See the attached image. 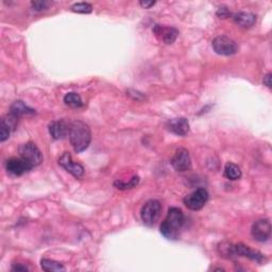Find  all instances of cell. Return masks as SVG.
<instances>
[{"instance_id": "1", "label": "cell", "mask_w": 272, "mask_h": 272, "mask_svg": "<svg viewBox=\"0 0 272 272\" xmlns=\"http://www.w3.org/2000/svg\"><path fill=\"white\" fill-rule=\"evenodd\" d=\"M184 214L178 207H170L165 220L161 224V233L167 239H178L183 226H184Z\"/></svg>"}, {"instance_id": "2", "label": "cell", "mask_w": 272, "mask_h": 272, "mask_svg": "<svg viewBox=\"0 0 272 272\" xmlns=\"http://www.w3.org/2000/svg\"><path fill=\"white\" fill-rule=\"evenodd\" d=\"M69 140L76 152H82L88 148L92 140L91 129L85 122L76 120L72 121L69 128Z\"/></svg>"}, {"instance_id": "3", "label": "cell", "mask_w": 272, "mask_h": 272, "mask_svg": "<svg viewBox=\"0 0 272 272\" xmlns=\"http://www.w3.org/2000/svg\"><path fill=\"white\" fill-rule=\"evenodd\" d=\"M19 158H22L31 168L42 164L43 154L34 142H26L18 149Z\"/></svg>"}, {"instance_id": "4", "label": "cell", "mask_w": 272, "mask_h": 272, "mask_svg": "<svg viewBox=\"0 0 272 272\" xmlns=\"http://www.w3.org/2000/svg\"><path fill=\"white\" fill-rule=\"evenodd\" d=\"M162 212V204L159 200H149L147 201L140 210L141 220L146 226L152 227L158 221Z\"/></svg>"}, {"instance_id": "5", "label": "cell", "mask_w": 272, "mask_h": 272, "mask_svg": "<svg viewBox=\"0 0 272 272\" xmlns=\"http://www.w3.org/2000/svg\"><path fill=\"white\" fill-rule=\"evenodd\" d=\"M208 201V193L206 189L198 188L195 192L186 196L183 202L190 210H199L204 207Z\"/></svg>"}, {"instance_id": "6", "label": "cell", "mask_w": 272, "mask_h": 272, "mask_svg": "<svg viewBox=\"0 0 272 272\" xmlns=\"http://www.w3.org/2000/svg\"><path fill=\"white\" fill-rule=\"evenodd\" d=\"M212 47L216 53L220 56H232L238 50V46L235 40L228 36H217L212 43Z\"/></svg>"}, {"instance_id": "7", "label": "cell", "mask_w": 272, "mask_h": 272, "mask_svg": "<svg viewBox=\"0 0 272 272\" xmlns=\"http://www.w3.org/2000/svg\"><path fill=\"white\" fill-rule=\"evenodd\" d=\"M251 235L253 239L260 242L267 241L271 236V222L269 219H260L253 223L251 228Z\"/></svg>"}, {"instance_id": "8", "label": "cell", "mask_w": 272, "mask_h": 272, "mask_svg": "<svg viewBox=\"0 0 272 272\" xmlns=\"http://www.w3.org/2000/svg\"><path fill=\"white\" fill-rule=\"evenodd\" d=\"M59 164L62 166L67 172H69L76 179L82 178L84 174V168L79 163L73 162L69 152H64L59 159Z\"/></svg>"}, {"instance_id": "9", "label": "cell", "mask_w": 272, "mask_h": 272, "mask_svg": "<svg viewBox=\"0 0 272 272\" xmlns=\"http://www.w3.org/2000/svg\"><path fill=\"white\" fill-rule=\"evenodd\" d=\"M171 165L176 171L184 172L192 168V160H190L189 152L185 148H179L175 151L171 159Z\"/></svg>"}, {"instance_id": "10", "label": "cell", "mask_w": 272, "mask_h": 272, "mask_svg": "<svg viewBox=\"0 0 272 272\" xmlns=\"http://www.w3.org/2000/svg\"><path fill=\"white\" fill-rule=\"evenodd\" d=\"M154 35L164 44H172L179 35V30L173 27H167L162 25H155L153 28Z\"/></svg>"}, {"instance_id": "11", "label": "cell", "mask_w": 272, "mask_h": 272, "mask_svg": "<svg viewBox=\"0 0 272 272\" xmlns=\"http://www.w3.org/2000/svg\"><path fill=\"white\" fill-rule=\"evenodd\" d=\"M234 252L235 256H242L247 257L251 261H254L256 263H263L265 261V256L257 250L251 249L250 247L246 246L243 243L234 244Z\"/></svg>"}, {"instance_id": "12", "label": "cell", "mask_w": 272, "mask_h": 272, "mask_svg": "<svg viewBox=\"0 0 272 272\" xmlns=\"http://www.w3.org/2000/svg\"><path fill=\"white\" fill-rule=\"evenodd\" d=\"M70 124H67L64 119L53 120L49 124V133L53 139H63L69 134Z\"/></svg>"}, {"instance_id": "13", "label": "cell", "mask_w": 272, "mask_h": 272, "mask_svg": "<svg viewBox=\"0 0 272 272\" xmlns=\"http://www.w3.org/2000/svg\"><path fill=\"white\" fill-rule=\"evenodd\" d=\"M8 172L13 175H23L32 169L22 158H11L5 163Z\"/></svg>"}, {"instance_id": "14", "label": "cell", "mask_w": 272, "mask_h": 272, "mask_svg": "<svg viewBox=\"0 0 272 272\" xmlns=\"http://www.w3.org/2000/svg\"><path fill=\"white\" fill-rule=\"evenodd\" d=\"M166 128L175 135L185 136L189 132V122L184 117L172 118L166 122Z\"/></svg>"}, {"instance_id": "15", "label": "cell", "mask_w": 272, "mask_h": 272, "mask_svg": "<svg viewBox=\"0 0 272 272\" xmlns=\"http://www.w3.org/2000/svg\"><path fill=\"white\" fill-rule=\"evenodd\" d=\"M233 20L242 28H251L256 23V15L250 12H238L233 15Z\"/></svg>"}, {"instance_id": "16", "label": "cell", "mask_w": 272, "mask_h": 272, "mask_svg": "<svg viewBox=\"0 0 272 272\" xmlns=\"http://www.w3.org/2000/svg\"><path fill=\"white\" fill-rule=\"evenodd\" d=\"M10 113L13 115H15L16 117L20 118L24 115H30V114H35V111L33 108L29 107L28 105H26L23 101H15L10 107Z\"/></svg>"}, {"instance_id": "17", "label": "cell", "mask_w": 272, "mask_h": 272, "mask_svg": "<svg viewBox=\"0 0 272 272\" xmlns=\"http://www.w3.org/2000/svg\"><path fill=\"white\" fill-rule=\"evenodd\" d=\"M40 267L46 272H60V271H65V267L62 264L48 260V258H42L40 260Z\"/></svg>"}, {"instance_id": "18", "label": "cell", "mask_w": 272, "mask_h": 272, "mask_svg": "<svg viewBox=\"0 0 272 272\" xmlns=\"http://www.w3.org/2000/svg\"><path fill=\"white\" fill-rule=\"evenodd\" d=\"M224 176L231 181L239 180L241 178V170L234 163H227L224 167Z\"/></svg>"}, {"instance_id": "19", "label": "cell", "mask_w": 272, "mask_h": 272, "mask_svg": "<svg viewBox=\"0 0 272 272\" xmlns=\"http://www.w3.org/2000/svg\"><path fill=\"white\" fill-rule=\"evenodd\" d=\"M64 103L70 107L78 108L83 105L82 99H81V96L77 93H67L64 96Z\"/></svg>"}, {"instance_id": "20", "label": "cell", "mask_w": 272, "mask_h": 272, "mask_svg": "<svg viewBox=\"0 0 272 272\" xmlns=\"http://www.w3.org/2000/svg\"><path fill=\"white\" fill-rule=\"evenodd\" d=\"M138 183H139V176L134 175L133 178L128 183L122 182V181H115L114 186L116 188H118V189H121V190H127V189H131V188L136 187V186H137Z\"/></svg>"}, {"instance_id": "21", "label": "cell", "mask_w": 272, "mask_h": 272, "mask_svg": "<svg viewBox=\"0 0 272 272\" xmlns=\"http://www.w3.org/2000/svg\"><path fill=\"white\" fill-rule=\"evenodd\" d=\"M219 253L221 256L226 258H234L235 252H234V244L229 242H222L219 244Z\"/></svg>"}, {"instance_id": "22", "label": "cell", "mask_w": 272, "mask_h": 272, "mask_svg": "<svg viewBox=\"0 0 272 272\" xmlns=\"http://www.w3.org/2000/svg\"><path fill=\"white\" fill-rule=\"evenodd\" d=\"M70 10L81 14H88L93 11V5L88 2H77L70 6Z\"/></svg>"}, {"instance_id": "23", "label": "cell", "mask_w": 272, "mask_h": 272, "mask_svg": "<svg viewBox=\"0 0 272 272\" xmlns=\"http://www.w3.org/2000/svg\"><path fill=\"white\" fill-rule=\"evenodd\" d=\"M18 117H16L15 115H13L12 113H9L6 114L5 116L2 118L1 120V124L5 125L6 127H8L10 130L13 132L16 129L17 127V124H18Z\"/></svg>"}, {"instance_id": "24", "label": "cell", "mask_w": 272, "mask_h": 272, "mask_svg": "<svg viewBox=\"0 0 272 272\" xmlns=\"http://www.w3.org/2000/svg\"><path fill=\"white\" fill-rule=\"evenodd\" d=\"M11 130L3 124H0V141L3 142L6 139H9L10 134H11Z\"/></svg>"}, {"instance_id": "25", "label": "cell", "mask_w": 272, "mask_h": 272, "mask_svg": "<svg viewBox=\"0 0 272 272\" xmlns=\"http://www.w3.org/2000/svg\"><path fill=\"white\" fill-rule=\"evenodd\" d=\"M50 3L48 1H42V0H38V1H32L31 2V6L33 8L34 11H44L47 8H48V5Z\"/></svg>"}, {"instance_id": "26", "label": "cell", "mask_w": 272, "mask_h": 272, "mask_svg": "<svg viewBox=\"0 0 272 272\" xmlns=\"http://www.w3.org/2000/svg\"><path fill=\"white\" fill-rule=\"evenodd\" d=\"M217 15L220 18H227L231 15V12L227 8H219L218 12H217Z\"/></svg>"}, {"instance_id": "27", "label": "cell", "mask_w": 272, "mask_h": 272, "mask_svg": "<svg viewBox=\"0 0 272 272\" xmlns=\"http://www.w3.org/2000/svg\"><path fill=\"white\" fill-rule=\"evenodd\" d=\"M139 4L142 6L144 9H150L151 6L155 4V1H140Z\"/></svg>"}, {"instance_id": "28", "label": "cell", "mask_w": 272, "mask_h": 272, "mask_svg": "<svg viewBox=\"0 0 272 272\" xmlns=\"http://www.w3.org/2000/svg\"><path fill=\"white\" fill-rule=\"evenodd\" d=\"M29 269L27 268L26 266H22V265L18 264V265H15V266L12 267V271H28Z\"/></svg>"}, {"instance_id": "29", "label": "cell", "mask_w": 272, "mask_h": 272, "mask_svg": "<svg viewBox=\"0 0 272 272\" xmlns=\"http://www.w3.org/2000/svg\"><path fill=\"white\" fill-rule=\"evenodd\" d=\"M264 84L268 87H271V73H267L264 77Z\"/></svg>"}]
</instances>
